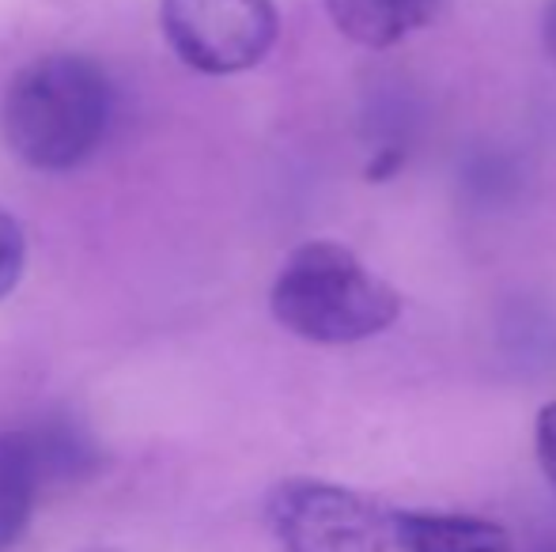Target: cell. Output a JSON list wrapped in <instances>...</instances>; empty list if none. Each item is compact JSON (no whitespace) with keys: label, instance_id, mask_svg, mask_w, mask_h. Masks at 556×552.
Segmentation results:
<instances>
[{"label":"cell","instance_id":"obj_8","mask_svg":"<svg viewBox=\"0 0 556 552\" xmlns=\"http://www.w3.org/2000/svg\"><path fill=\"white\" fill-rule=\"evenodd\" d=\"M30 439H35L46 485L84 477L91 470V462H96V447L73 420H46L42 427H30Z\"/></svg>","mask_w":556,"mask_h":552},{"label":"cell","instance_id":"obj_6","mask_svg":"<svg viewBox=\"0 0 556 552\" xmlns=\"http://www.w3.org/2000/svg\"><path fill=\"white\" fill-rule=\"evenodd\" d=\"M394 545L402 552H507L504 526L473 515L402 511L394 515Z\"/></svg>","mask_w":556,"mask_h":552},{"label":"cell","instance_id":"obj_3","mask_svg":"<svg viewBox=\"0 0 556 552\" xmlns=\"http://www.w3.org/2000/svg\"><path fill=\"white\" fill-rule=\"evenodd\" d=\"M285 552H387L394 515L326 480H285L269 500Z\"/></svg>","mask_w":556,"mask_h":552},{"label":"cell","instance_id":"obj_4","mask_svg":"<svg viewBox=\"0 0 556 552\" xmlns=\"http://www.w3.org/2000/svg\"><path fill=\"white\" fill-rule=\"evenodd\" d=\"M273 0H163V35L190 68L231 76L254 68L277 42Z\"/></svg>","mask_w":556,"mask_h":552},{"label":"cell","instance_id":"obj_2","mask_svg":"<svg viewBox=\"0 0 556 552\" xmlns=\"http://www.w3.org/2000/svg\"><path fill=\"white\" fill-rule=\"evenodd\" d=\"M402 295L337 243H307L285 261L273 284V314L315 345H352L382 333Z\"/></svg>","mask_w":556,"mask_h":552},{"label":"cell","instance_id":"obj_12","mask_svg":"<svg viewBox=\"0 0 556 552\" xmlns=\"http://www.w3.org/2000/svg\"><path fill=\"white\" fill-rule=\"evenodd\" d=\"M84 552H117V549H84Z\"/></svg>","mask_w":556,"mask_h":552},{"label":"cell","instance_id":"obj_10","mask_svg":"<svg viewBox=\"0 0 556 552\" xmlns=\"http://www.w3.org/2000/svg\"><path fill=\"white\" fill-rule=\"evenodd\" d=\"M534 442H538V462H542L545 477H549V485L556 488V401L538 413Z\"/></svg>","mask_w":556,"mask_h":552},{"label":"cell","instance_id":"obj_1","mask_svg":"<svg viewBox=\"0 0 556 552\" xmlns=\"http://www.w3.org/2000/svg\"><path fill=\"white\" fill-rule=\"evenodd\" d=\"M111 121V84L103 68L76 53L38 57L12 76L0 103V129L23 163L68 170L99 147Z\"/></svg>","mask_w":556,"mask_h":552},{"label":"cell","instance_id":"obj_11","mask_svg":"<svg viewBox=\"0 0 556 552\" xmlns=\"http://www.w3.org/2000/svg\"><path fill=\"white\" fill-rule=\"evenodd\" d=\"M542 38H545V53L556 65V0L545 4V15H542Z\"/></svg>","mask_w":556,"mask_h":552},{"label":"cell","instance_id":"obj_5","mask_svg":"<svg viewBox=\"0 0 556 552\" xmlns=\"http://www.w3.org/2000/svg\"><path fill=\"white\" fill-rule=\"evenodd\" d=\"M443 8L446 0H326L333 27L367 50H387L413 30L432 27Z\"/></svg>","mask_w":556,"mask_h":552},{"label":"cell","instance_id":"obj_7","mask_svg":"<svg viewBox=\"0 0 556 552\" xmlns=\"http://www.w3.org/2000/svg\"><path fill=\"white\" fill-rule=\"evenodd\" d=\"M42 462L27 432H0V552L27 534L30 511L42 492Z\"/></svg>","mask_w":556,"mask_h":552},{"label":"cell","instance_id":"obj_9","mask_svg":"<svg viewBox=\"0 0 556 552\" xmlns=\"http://www.w3.org/2000/svg\"><path fill=\"white\" fill-rule=\"evenodd\" d=\"M23 261H27V239H23V228L0 208V299L20 284Z\"/></svg>","mask_w":556,"mask_h":552}]
</instances>
